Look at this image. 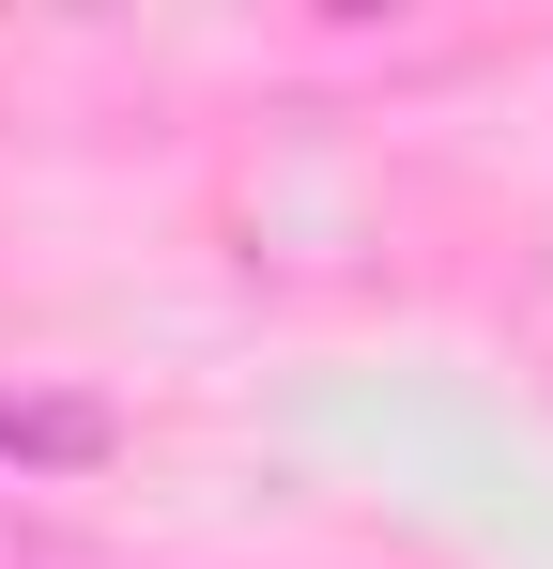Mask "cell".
I'll list each match as a JSON object with an SVG mask.
<instances>
[{
  "mask_svg": "<svg viewBox=\"0 0 553 569\" xmlns=\"http://www.w3.org/2000/svg\"><path fill=\"white\" fill-rule=\"evenodd\" d=\"M92 447H108V416H78V400H47V416L0 400V462H92Z\"/></svg>",
  "mask_w": 553,
  "mask_h": 569,
  "instance_id": "6da1fadb",
  "label": "cell"
}]
</instances>
